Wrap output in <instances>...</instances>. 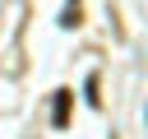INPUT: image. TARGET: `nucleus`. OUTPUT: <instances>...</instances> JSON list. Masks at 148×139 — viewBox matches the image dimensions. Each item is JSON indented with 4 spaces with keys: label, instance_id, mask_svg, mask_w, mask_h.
<instances>
[{
    "label": "nucleus",
    "instance_id": "1",
    "mask_svg": "<svg viewBox=\"0 0 148 139\" xmlns=\"http://www.w3.org/2000/svg\"><path fill=\"white\" fill-rule=\"evenodd\" d=\"M69 102H74V93L69 88H56V130L69 125Z\"/></svg>",
    "mask_w": 148,
    "mask_h": 139
}]
</instances>
